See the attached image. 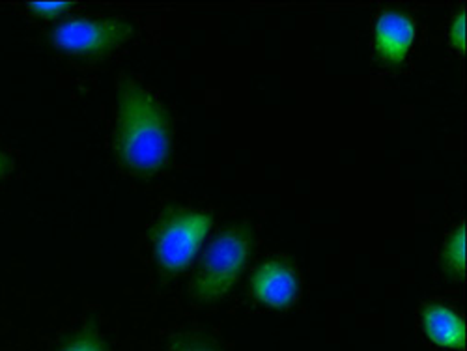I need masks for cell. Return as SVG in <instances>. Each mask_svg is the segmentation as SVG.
Listing matches in <instances>:
<instances>
[{
  "label": "cell",
  "instance_id": "obj_12",
  "mask_svg": "<svg viewBox=\"0 0 467 351\" xmlns=\"http://www.w3.org/2000/svg\"><path fill=\"white\" fill-rule=\"evenodd\" d=\"M28 8L34 12V14H40V15H46V17H53L64 10L69 8V3H30Z\"/></svg>",
  "mask_w": 467,
  "mask_h": 351
},
{
  "label": "cell",
  "instance_id": "obj_7",
  "mask_svg": "<svg viewBox=\"0 0 467 351\" xmlns=\"http://www.w3.org/2000/svg\"><path fill=\"white\" fill-rule=\"evenodd\" d=\"M422 322H424L426 335L434 342L447 347H456V349L463 347L465 327L456 312L440 305H431L422 312Z\"/></svg>",
  "mask_w": 467,
  "mask_h": 351
},
{
  "label": "cell",
  "instance_id": "obj_6",
  "mask_svg": "<svg viewBox=\"0 0 467 351\" xmlns=\"http://www.w3.org/2000/svg\"><path fill=\"white\" fill-rule=\"evenodd\" d=\"M296 277L294 273L277 262L265 263L254 279V292L260 301L271 306H288L296 297Z\"/></svg>",
  "mask_w": 467,
  "mask_h": 351
},
{
  "label": "cell",
  "instance_id": "obj_13",
  "mask_svg": "<svg viewBox=\"0 0 467 351\" xmlns=\"http://www.w3.org/2000/svg\"><path fill=\"white\" fill-rule=\"evenodd\" d=\"M6 169H8V160H6V155H5L3 151H0V178L5 176Z\"/></svg>",
  "mask_w": 467,
  "mask_h": 351
},
{
  "label": "cell",
  "instance_id": "obj_11",
  "mask_svg": "<svg viewBox=\"0 0 467 351\" xmlns=\"http://www.w3.org/2000/svg\"><path fill=\"white\" fill-rule=\"evenodd\" d=\"M451 42L452 46L463 53L465 49V14H458V17L454 19L452 23V28H451Z\"/></svg>",
  "mask_w": 467,
  "mask_h": 351
},
{
  "label": "cell",
  "instance_id": "obj_10",
  "mask_svg": "<svg viewBox=\"0 0 467 351\" xmlns=\"http://www.w3.org/2000/svg\"><path fill=\"white\" fill-rule=\"evenodd\" d=\"M174 351H219L210 340L197 336H183L176 340Z\"/></svg>",
  "mask_w": 467,
  "mask_h": 351
},
{
  "label": "cell",
  "instance_id": "obj_5",
  "mask_svg": "<svg viewBox=\"0 0 467 351\" xmlns=\"http://www.w3.org/2000/svg\"><path fill=\"white\" fill-rule=\"evenodd\" d=\"M415 26L410 17L399 12H385L376 26V49L381 57L400 62L413 42Z\"/></svg>",
  "mask_w": 467,
  "mask_h": 351
},
{
  "label": "cell",
  "instance_id": "obj_8",
  "mask_svg": "<svg viewBox=\"0 0 467 351\" xmlns=\"http://www.w3.org/2000/svg\"><path fill=\"white\" fill-rule=\"evenodd\" d=\"M443 262L447 271L454 273L456 277H462L465 269V228H458L452 236L447 240L443 251Z\"/></svg>",
  "mask_w": 467,
  "mask_h": 351
},
{
  "label": "cell",
  "instance_id": "obj_3",
  "mask_svg": "<svg viewBox=\"0 0 467 351\" xmlns=\"http://www.w3.org/2000/svg\"><path fill=\"white\" fill-rule=\"evenodd\" d=\"M212 215L204 212H172L163 215L155 230V256L163 269L174 273L189 265L212 228Z\"/></svg>",
  "mask_w": 467,
  "mask_h": 351
},
{
  "label": "cell",
  "instance_id": "obj_9",
  "mask_svg": "<svg viewBox=\"0 0 467 351\" xmlns=\"http://www.w3.org/2000/svg\"><path fill=\"white\" fill-rule=\"evenodd\" d=\"M62 351H105V349L94 333H85L79 338L69 342Z\"/></svg>",
  "mask_w": 467,
  "mask_h": 351
},
{
  "label": "cell",
  "instance_id": "obj_2",
  "mask_svg": "<svg viewBox=\"0 0 467 351\" xmlns=\"http://www.w3.org/2000/svg\"><path fill=\"white\" fill-rule=\"evenodd\" d=\"M251 233L244 228L226 230L213 240L206 251L191 294L199 301H215L228 292L242 273L249 254Z\"/></svg>",
  "mask_w": 467,
  "mask_h": 351
},
{
  "label": "cell",
  "instance_id": "obj_1",
  "mask_svg": "<svg viewBox=\"0 0 467 351\" xmlns=\"http://www.w3.org/2000/svg\"><path fill=\"white\" fill-rule=\"evenodd\" d=\"M114 151L126 169L140 174L160 170L171 155L167 110L133 81L120 87Z\"/></svg>",
  "mask_w": 467,
  "mask_h": 351
},
{
  "label": "cell",
  "instance_id": "obj_4",
  "mask_svg": "<svg viewBox=\"0 0 467 351\" xmlns=\"http://www.w3.org/2000/svg\"><path fill=\"white\" fill-rule=\"evenodd\" d=\"M131 32L120 19H69L53 30V44L69 55L99 57L120 47Z\"/></svg>",
  "mask_w": 467,
  "mask_h": 351
}]
</instances>
